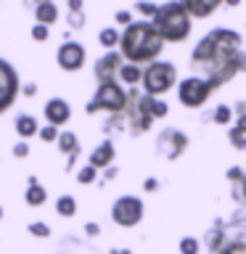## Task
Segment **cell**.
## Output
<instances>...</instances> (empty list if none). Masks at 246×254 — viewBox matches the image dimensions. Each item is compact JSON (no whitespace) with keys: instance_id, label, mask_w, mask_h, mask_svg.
<instances>
[{"instance_id":"obj_1","label":"cell","mask_w":246,"mask_h":254,"mask_svg":"<svg viewBox=\"0 0 246 254\" xmlns=\"http://www.w3.org/2000/svg\"><path fill=\"white\" fill-rule=\"evenodd\" d=\"M241 43V32L214 27L190 51V66L198 77H204L217 90V87L228 85L236 74L246 71V51Z\"/></svg>"},{"instance_id":"obj_2","label":"cell","mask_w":246,"mask_h":254,"mask_svg":"<svg viewBox=\"0 0 246 254\" xmlns=\"http://www.w3.org/2000/svg\"><path fill=\"white\" fill-rule=\"evenodd\" d=\"M164 51V40L154 29L151 21H132L122 32L119 40V53L127 64H154Z\"/></svg>"},{"instance_id":"obj_3","label":"cell","mask_w":246,"mask_h":254,"mask_svg":"<svg viewBox=\"0 0 246 254\" xmlns=\"http://www.w3.org/2000/svg\"><path fill=\"white\" fill-rule=\"evenodd\" d=\"M204 246L209 254H246V222L217 220L206 230Z\"/></svg>"},{"instance_id":"obj_4","label":"cell","mask_w":246,"mask_h":254,"mask_svg":"<svg viewBox=\"0 0 246 254\" xmlns=\"http://www.w3.org/2000/svg\"><path fill=\"white\" fill-rule=\"evenodd\" d=\"M151 24H154V29L162 35L164 43H185L190 37V27H193L188 11L178 3V0H170V3L159 5V11H156L154 19H151Z\"/></svg>"},{"instance_id":"obj_5","label":"cell","mask_w":246,"mask_h":254,"mask_svg":"<svg viewBox=\"0 0 246 254\" xmlns=\"http://www.w3.org/2000/svg\"><path fill=\"white\" fill-rule=\"evenodd\" d=\"M178 85V69H175V64L170 61H154L148 64L146 69H143V79H140V87L146 95H164L167 90H172V87Z\"/></svg>"},{"instance_id":"obj_6","label":"cell","mask_w":246,"mask_h":254,"mask_svg":"<svg viewBox=\"0 0 246 254\" xmlns=\"http://www.w3.org/2000/svg\"><path fill=\"white\" fill-rule=\"evenodd\" d=\"M127 109V90L122 85H117V79H109V82H98V90L87 103V114H95V111H109V114H122Z\"/></svg>"},{"instance_id":"obj_7","label":"cell","mask_w":246,"mask_h":254,"mask_svg":"<svg viewBox=\"0 0 246 254\" xmlns=\"http://www.w3.org/2000/svg\"><path fill=\"white\" fill-rule=\"evenodd\" d=\"M212 93H214V87L198 74L180 79V85H178V98H180L183 106H188V109H201L204 103L209 101Z\"/></svg>"},{"instance_id":"obj_8","label":"cell","mask_w":246,"mask_h":254,"mask_svg":"<svg viewBox=\"0 0 246 254\" xmlns=\"http://www.w3.org/2000/svg\"><path fill=\"white\" fill-rule=\"evenodd\" d=\"M143 212H146V206L138 196H119L111 204V220L119 228H135L143 220Z\"/></svg>"},{"instance_id":"obj_9","label":"cell","mask_w":246,"mask_h":254,"mask_svg":"<svg viewBox=\"0 0 246 254\" xmlns=\"http://www.w3.org/2000/svg\"><path fill=\"white\" fill-rule=\"evenodd\" d=\"M188 143L190 140L183 130H178V127H164V130L159 132V138H156V154L164 156L167 162H175V159H180L183 154H185Z\"/></svg>"},{"instance_id":"obj_10","label":"cell","mask_w":246,"mask_h":254,"mask_svg":"<svg viewBox=\"0 0 246 254\" xmlns=\"http://www.w3.org/2000/svg\"><path fill=\"white\" fill-rule=\"evenodd\" d=\"M19 90H21V85H19L16 69L5 59H0V114L13 106V101L19 98Z\"/></svg>"},{"instance_id":"obj_11","label":"cell","mask_w":246,"mask_h":254,"mask_svg":"<svg viewBox=\"0 0 246 254\" xmlns=\"http://www.w3.org/2000/svg\"><path fill=\"white\" fill-rule=\"evenodd\" d=\"M85 59H87V53H85V48L74 43V40H69V43H63L59 48V53H56V61H59V66L63 71H79L85 66Z\"/></svg>"},{"instance_id":"obj_12","label":"cell","mask_w":246,"mask_h":254,"mask_svg":"<svg viewBox=\"0 0 246 254\" xmlns=\"http://www.w3.org/2000/svg\"><path fill=\"white\" fill-rule=\"evenodd\" d=\"M122 64H124V59H122V53H117V51H109L106 56H101L98 61H95V79L98 82H109V79H117V74H119V69H122Z\"/></svg>"},{"instance_id":"obj_13","label":"cell","mask_w":246,"mask_h":254,"mask_svg":"<svg viewBox=\"0 0 246 254\" xmlns=\"http://www.w3.org/2000/svg\"><path fill=\"white\" fill-rule=\"evenodd\" d=\"M43 111H45L48 125H53V127H61L71 119V106H69V101H63V98H51L45 103Z\"/></svg>"},{"instance_id":"obj_14","label":"cell","mask_w":246,"mask_h":254,"mask_svg":"<svg viewBox=\"0 0 246 254\" xmlns=\"http://www.w3.org/2000/svg\"><path fill=\"white\" fill-rule=\"evenodd\" d=\"M178 3L188 11L190 19H206V16H212L225 0H178Z\"/></svg>"},{"instance_id":"obj_15","label":"cell","mask_w":246,"mask_h":254,"mask_svg":"<svg viewBox=\"0 0 246 254\" xmlns=\"http://www.w3.org/2000/svg\"><path fill=\"white\" fill-rule=\"evenodd\" d=\"M114 143H111L109 138L101 143L98 148H93V154H90V167H95V170H109L111 162H114Z\"/></svg>"},{"instance_id":"obj_16","label":"cell","mask_w":246,"mask_h":254,"mask_svg":"<svg viewBox=\"0 0 246 254\" xmlns=\"http://www.w3.org/2000/svg\"><path fill=\"white\" fill-rule=\"evenodd\" d=\"M59 151L69 156L66 170H71L74 162H77V156H79V140H77V135L74 132H59Z\"/></svg>"},{"instance_id":"obj_17","label":"cell","mask_w":246,"mask_h":254,"mask_svg":"<svg viewBox=\"0 0 246 254\" xmlns=\"http://www.w3.org/2000/svg\"><path fill=\"white\" fill-rule=\"evenodd\" d=\"M140 103H143V109H146L148 114H151V119H164L167 114H170V106H167L164 101L154 98V95L140 93Z\"/></svg>"},{"instance_id":"obj_18","label":"cell","mask_w":246,"mask_h":254,"mask_svg":"<svg viewBox=\"0 0 246 254\" xmlns=\"http://www.w3.org/2000/svg\"><path fill=\"white\" fill-rule=\"evenodd\" d=\"M24 201L29 206H43L48 201V190L37 183V178H29V188H27V193H24Z\"/></svg>"},{"instance_id":"obj_19","label":"cell","mask_w":246,"mask_h":254,"mask_svg":"<svg viewBox=\"0 0 246 254\" xmlns=\"http://www.w3.org/2000/svg\"><path fill=\"white\" fill-rule=\"evenodd\" d=\"M32 13H35L37 24H45V27H51V24H56V21H59V8H56V3H53V0H48V3L37 5Z\"/></svg>"},{"instance_id":"obj_20","label":"cell","mask_w":246,"mask_h":254,"mask_svg":"<svg viewBox=\"0 0 246 254\" xmlns=\"http://www.w3.org/2000/svg\"><path fill=\"white\" fill-rule=\"evenodd\" d=\"M119 79H122L124 85L130 87H138V82L143 79V69L138 66V64H122V69H119Z\"/></svg>"},{"instance_id":"obj_21","label":"cell","mask_w":246,"mask_h":254,"mask_svg":"<svg viewBox=\"0 0 246 254\" xmlns=\"http://www.w3.org/2000/svg\"><path fill=\"white\" fill-rule=\"evenodd\" d=\"M16 132L21 135V138H32V135H37V119L29 117V114H21L16 117Z\"/></svg>"},{"instance_id":"obj_22","label":"cell","mask_w":246,"mask_h":254,"mask_svg":"<svg viewBox=\"0 0 246 254\" xmlns=\"http://www.w3.org/2000/svg\"><path fill=\"white\" fill-rule=\"evenodd\" d=\"M69 27H71V29H82V27H85L82 0H69Z\"/></svg>"},{"instance_id":"obj_23","label":"cell","mask_w":246,"mask_h":254,"mask_svg":"<svg viewBox=\"0 0 246 254\" xmlns=\"http://www.w3.org/2000/svg\"><path fill=\"white\" fill-rule=\"evenodd\" d=\"M212 122H217L220 127H228L233 122V106H228V103H220V106H214L212 111Z\"/></svg>"},{"instance_id":"obj_24","label":"cell","mask_w":246,"mask_h":254,"mask_svg":"<svg viewBox=\"0 0 246 254\" xmlns=\"http://www.w3.org/2000/svg\"><path fill=\"white\" fill-rule=\"evenodd\" d=\"M56 212H59L61 217H74V214H77L74 196H59V201H56Z\"/></svg>"},{"instance_id":"obj_25","label":"cell","mask_w":246,"mask_h":254,"mask_svg":"<svg viewBox=\"0 0 246 254\" xmlns=\"http://www.w3.org/2000/svg\"><path fill=\"white\" fill-rule=\"evenodd\" d=\"M119 40H122V35L117 32V27H106V29H101V35H98V43L106 48V51H111L114 45H119Z\"/></svg>"},{"instance_id":"obj_26","label":"cell","mask_w":246,"mask_h":254,"mask_svg":"<svg viewBox=\"0 0 246 254\" xmlns=\"http://www.w3.org/2000/svg\"><path fill=\"white\" fill-rule=\"evenodd\" d=\"M233 198L241 209H246V172L238 180H233Z\"/></svg>"},{"instance_id":"obj_27","label":"cell","mask_w":246,"mask_h":254,"mask_svg":"<svg viewBox=\"0 0 246 254\" xmlns=\"http://www.w3.org/2000/svg\"><path fill=\"white\" fill-rule=\"evenodd\" d=\"M178 249H180V254H198V252H201V241L193 238V236H183L180 244H178Z\"/></svg>"},{"instance_id":"obj_28","label":"cell","mask_w":246,"mask_h":254,"mask_svg":"<svg viewBox=\"0 0 246 254\" xmlns=\"http://www.w3.org/2000/svg\"><path fill=\"white\" fill-rule=\"evenodd\" d=\"M228 140H230V146H233L236 151H246V135L238 132L236 127H230V130H228Z\"/></svg>"},{"instance_id":"obj_29","label":"cell","mask_w":246,"mask_h":254,"mask_svg":"<svg viewBox=\"0 0 246 254\" xmlns=\"http://www.w3.org/2000/svg\"><path fill=\"white\" fill-rule=\"evenodd\" d=\"M95 175H98V170L90 164H85L82 170L77 172V183H82V186H90V183H95Z\"/></svg>"},{"instance_id":"obj_30","label":"cell","mask_w":246,"mask_h":254,"mask_svg":"<svg viewBox=\"0 0 246 254\" xmlns=\"http://www.w3.org/2000/svg\"><path fill=\"white\" fill-rule=\"evenodd\" d=\"M135 11L143 13V16H148V19H154L156 11H159V5L156 3H148V0H138V3H135Z\"/></svg>"},{"instance_id":"obj_31","label":"cell","mask_w":246,"mask_h":254,"mask_svg":"<svg viewBox=\"0 0 246 254\" xmlns=\"http://www.w3.org/2000/svg\"><path fill=\"white\" fill-rule=\"evenodd\" d=\"M27 233H32L35 238H48V236H51V228H48L45 222H29Z\"/></svg>"},{"instance_id":"obj_32","label":"cell","mask_w":246,"mask_h":254,"mask_svg":"<svg viewBox=\"0 0 246 254\" xmlns=\"http://www.w3.org/2000/svg\"><path fill=\"white\" fill-rule=\"evenodd\" d=\"M37 135H40V138H43L45 143H53V140H59V127L48 125V127H43V130H40Z\"/></svg>"},{"instance_id":"obj_33","label":"cell","mask_w":246,"mask_h":254,"mask_svg":"<svg viewBox=\"0 0 246 254\" xmlns=\"http://www.w3.org/2000/svg\"><path fill=\"white\" fill-rule=\"evenodd\" d=\"M32 40H35V43H45L48 40V27L45 24H35V27H32Z\"/></svg>"},{"instance_id":"obj_34","label":"cell","mask_w":246,"mask_h":254,"mask_svg":"<svg viewBox=\"0 0 246 254\" xmlns=\"http://www.w3.org/2000/svg\"><path fill=\"white\" fill-rule=\"evenodd\" d=\"M114 19H117V24H122V27L127 29V27L132 24V13H130V11H117Z\"/></svg>"},{"instance_id":"obj_35","label":"cell","mask_w":246,"mask_h":254,"mask_svg":"<svg viewBox=\"0 0 246 254\" xmlns=\"http://www.w3.org/2000/svg\"><path fill=\"white\" fill-rule=\"evenodd\" d=\"M13 156H19V159L29 156V146H27V143H16V148H13Z\"/></svg>"},{"instance_id":"obj_36","label":"cell","mask_w":246,"mask_h":254,"mask_svg":"<svg viewBox=\"0 0 246 254\" xmlns=\"http://www.w3.org/2000/svg\"><path fill=\"white\" fill-rule=\"evenodd\" d=\"M85 233L90 236V238L98 236V233H101V225H98V222H87V225H85Z\"/></svg>"},{"instance_id":"obj_37","label":"cell","mask_w":246,"mask_h":254,"mask_svg":"<svg viewBox=\"0 0 246 254\" xmlns=\"http://www.w3.org/2000/svg\"><path fill=\"white\" fill-rule=\"evenodd\" d=\"M156 188H159V180L156 178H148L146 183H143V190H148V193H154Z\"/></svg>"},{"instance_id":"obj_38","label":"cell","mask_w":246,"mask_h":254,"mask_svg":"<svg viewBox=\"0 0 246 254\" xmlns=\"http://www.w3.org/2000/svg\"><path fill=\"white\" fill-rule=\"evenodd\" d=\"M233 114L236 117H246V101H238L236 106H233Z\"/></svg>"},{"instance_id":"obj_39","label":"cell","mask_w":246,"mask_h":254,"mask_svg":"<svg viewBox=\"0 0 246 254\" xmlns=\"http://www.w3.org/2000/svg\"><path fill=\"white\" fill-rule=\"evenodd\" d=\"M43 3H48V0H24V8L35 11V8H37V5H43Z\"/></svg>"},{"instance_id":"obj_40","label":"cell","mask_w":246,"mask_h":254,"mask_svg":"<svg viewBox=\"0 0 246 254\" xmlns=\"http://www.w3.org/2000/svg\"><path fill=\"white\" fill-rule=\"evenodd\" d=\"M236 130L246 135V117H236Z\"/></svg>"},{"instance_id":"obj_41","label":"cell","mask_w":246,"mask_h":254,"mask_svg":"<svg viewBox=\"0 0 246 254\" xmlns=\"http://www.w3.org/2000/svg\"><path fill=\"white\" fill-rule=\"evenodd\" d=\"M35 93H37V87L32 85V82H29V85H24V95H35Z\"/></svg>"},{"instance_id":"obj_42","label":"cell","mask_w":246,"mask_h":254,"mask_svg":"<svg viewBox=\"0 0 246 254\" xmlns=\"http://www.w3.org/2000/svg\"><path fill=\"white\" fill-rule=\"evenodd\" d=\"M111 178H117V170H114V167H109V170H106V180H111Z\"/></svg>"},{"instance_id":"obj_43","label":"cell","mask_w":246,"mask_h":254,"mask_svg":"<svg viewBox=\"0 0 246 254\" xmlns=\"http://www.w3.org/2000/svg\"><path fill=\"white\" fill-rule=\"evenodd\" d=\"M111 254H132L130 249H111Z\"/></svg>"},{"instance_id":"obj_44","label":"cell","mask_w":246,"mask_h":254,"mask_svg":"<svg viewBox=\"0 0 246 254\" xmlns=\"http://www.w3.org/2000/svg\"><path fill=\"white\" fill-rule=\"evenodd\" d=\"M238 3H241V0H225V5H228V8H236Z\"/></svg>"},{"instance_id":"obj_45","label":"cell","mask_w":246,"mask_h":254,"mask_svg":"<svg viewBox=\"0 0 246 254\" xmlns=\"http://www.w3.org/2000/svg\"><path fill=\"white\" fill-rule=\"evenodd\" d=\"M0 220H3V206H0Z\"/></svg>"}]
</instances>
